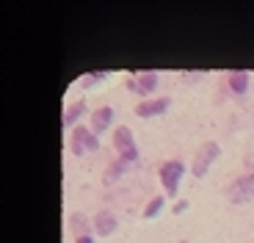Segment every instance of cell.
I'll list each match as a JSON object with an SVG mask.
<instances>
[{
  "mask_svg": "<svg viewBox=\"0 0 254 243\" xmlns=\"http://www.w3.org/2000/svg\"><path fill=\"white\" fill-rule=\"evenodd\" d=\"M86 149H97V133L86 127H77L72 133V155H83Z\"/></svg>",
  "mask_w": 254,
  "mask_h": 243,
  "instance_id": "4",
  "label": "cell"
},
{
  "mask_svg": "<svg viewBox=\"0 0 254 243\" xmlns=\"http://www.w3.org/2000/svg\"><path fill=\"white\" fill-rule=\"evenodd\" d=\"M246 86H249V75H246V72H232V75H229V89L235 91V94H243Z\"/></svg>",
  "mask_w": 254,
  "mask_h": 243,
  "instance_id": "10",
  "label": "cell"
},
{
  "mask_svg": "<svg viewBox=\"0 0 254 243\" xmlns=\"http://www.w3.org/2000/svg\"><path fill=\"white\" fill-rule=\"evenodd\" d=\"M127 163H130V160H125V158H119V160H116L114 166H111V169H108V174H105V182H111V180H114V177H116V174H122V169H125V166H127Z\"/></svg>",
  "mask_w": 254,
  "mask_h": 243,
  "instance_id": "11",
  "label": "cell"
},
{
  "mask_svg": "<svg viewBox=\"0 0 254 243\" xmlns=\"http://www.w3.org/2000/svg\"><path fill=\"white\" fill-rule=\"evenodd\" d=\"M114 144H116V149L122 152V158H125V160L133 163V160L138 158V152H135V147H133V133H130L127 127H116Z\"/></svg>",
  "mask_w": 254,
  "mask_h": 243,
  "instance_id": "3",
  "label": "cell"
},
{
  "mask_svg": "<svg viewBox=\"0 0 254 243\" xmlns=\"http://www.w3.org/2000/svg\"><path fill=\"white\" fill-rule=\"evenodd\" d=\"M216 155H218V144L207 141V144H204V147L196 152V160H193V174H196V177H202L204 169L213 163V158H216Z\"/></svg>",
  "mask_w": 254,
  "mask_h": 243,
  "instance_id": "5",
  "label": "cell"
},
{
  "mask_svg": "<svg viewBox=\"0 0 254 243\" xmlns=\"http://www.w3.org/2000/svg\"><path fill=\"white\" fill-rule=\"evenodd\" d=\"M180 177H183V163H180V160H169V163L160 166V180H163V185H166V193L177 191Z\"/></svg>",
  "mask_w": 254,
  "mask_h": 243,
  "instance_id": "2",
  "label": "cell"
},
{
  "mask_svg": "<svg viewBox=\"0 0 254 243\" xmlns=\"http://www.w3.org/2000/svg\"><path fill=\"white\" fill-rule=\"evenodd\" d=\"M111 108H100V111H94V119H91V127H94V133H102V130L111 124Z\"/></svg>",
  "mask_w": 254,
  "mask_h": 243,
  "instance_id": "8",
  "label": "cell"
},
{
  "mask_svg": "<svg viewBox=\"0 0 254 243\" xmlns=\"http://www.w3.org/2000/svg\"><path fill=\"white\" fill-rule=\"evenodd\" d=\"M94 230L100 232V235H111V232L116 230V216L111 210H100L94 216Z\"/></svg>",
  "mask_w": 254,
  "mask_h": 243,
  "instance_id": "6",
  "label": "cell"
},
{
  "mask_svg": "<svg viewBox=\"0 0 254 243\" xmlns=\"http://www.w3.org/2000/svg\"><path fill=\"white\" fill-rule=\"evenodd\" d=\"M155 83H158V75H155V72H141L138 80H135L133 86L141 91V94H149V91L155 89Z\"/></svg>",
  "mask_w": 254,
  "mask_h": 243,
  "instance_id": "7",
  "label": "cell"
},
{
  "mask_svg": "<svg viewBox=\"0 0 254 243\" xmlns=\"http://www.w3.org/2000/svg\"><path fill=\"white\" fill-rule=\"evenodd\" d=\"M227 196H229V202H235V205L249 202V199L254 196V174H243V177H238L235 182L227 188Z\"/></svg>",
  "mask_w": 254,
  "mask_h": 243,
  "instance_id": "1",
  "label": "cell"
},
{
  "mask_svg": "<svg viewBox=\"0 0 254 243\" xmlns=\"http://www.w3.org/2000/svg\"><path fill=\"white\" fill-rule=\"evenodd\" d=\"M160 207H163V199L158 196V199H152V202H149V207H146V210H144V216H146V218H152L155 213L160 210Z\"/></svg>",
  "mask_w": 254,
  "mask_h": 243,
  "instance_id": "13",
  "label": "cell"
},
{
  "mask_svg": "<svg viewBox=\"0 0 254 243\" xmlns=\"http://www.w3.org/2000/svg\"><path fill=\"white\" fill-rule=\"evenodd\" d=\"M75 243H94V241H91V238H86V235H83V238H77Z\"/></svg>",
  "mask_w": 254,
  "mask_h": 243,
  "instance_id": "14",
  "label": "cell"
},
{
  "mask_svg": "<svg viewBox=\"0 0 254 243\" xmlns=\"http://www.w3.org/2000/svg\"><path fill=\"white\" fill-rule=\"evenodd\" d=\"M83 114V103H77V105H72L69 111H66V114H64V124H72V122L77 119V116Z\"/></svg>",
  "mask_w": 254,
  "mask_h": 243,
  "instance_id": "12",
  "label": "cell"
},
{
  "mask_svg": "<svg viewBox=\"0 0 254 243\" xmlns=\"http://www.w3.org/2000/svg\"><path fill=\"white\" fill-rule=\"evenodd\" d=\"M169 105V100H149V103H141L138 105V116H155Z\"/></svg>",
  "mask_w": 254,
  "mask_h": 243,
  "instance_id": "9",
  "label": "cell"
}]
</instances>
